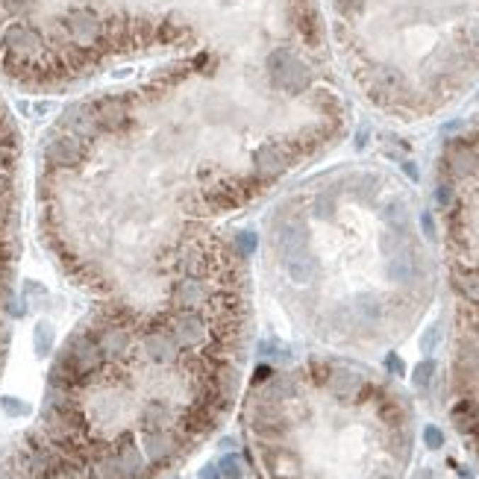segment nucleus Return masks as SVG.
<instances>
[{
  "label": "nucleus",
  "instance_id": "nucleus-1",
  "mask_svg": "<svg viewBox=\"0 0 479 479\" xmlns=\"http://www.w3.org/2000/svg\"><path fill=\"white\" fill-rule=\"evenodd\" d=\"M262 235L288 306L335 347L388 344L432 303V230L394 168L350 162L306 176L271 203Z\"/></svg>",
  "mask_w": 479,
  "mask_h": 479
},
{
  "label": "nucleus",
  "instance_id": "nucleus-2",
  "mask_svg": "<svg viewBox=\"0 0 479 479\" xmlns=\"http://www.w3.org/2000/svg\"><path fill=\"white\" fill-rule=\"evenodd\" d=\"M247 429L268 479H403L415 412L371 368L309 356L250 379Z\"/></svg>",
  "mask_w": 479,
  "mask_h": 479
},
{
  "label": "nucleus",
  "instance_id": "nucleus-3",
  "mask_svg": "<svg viewBox=\"0 0 479 479\" xmlns=\"http://www.w3.org/2000/svg\"><path fill=\"white\" fill-rule=\"evenodd\" d=\"M338 77L376 118L429 124L479 89V0H321Z\"/></svg>",
  "mask_w": 479,
  "mask_h": 479
},
{
  "label": "nucleus",
  "instance_id": "nucleus-4",
  "mask_svg": "<svg viewBox=\"0 0 479 479\" xmlns=\"http://www.w3.org/2000/svg\"><path fill=\"white\" fill-rule=\"evenodd\" d=\"M435 215L453 303L447 403L456 432L479 458V112L435 162Z\"/></svg>",
  "mask_w": 479,
  "mask_h": 479
},
{
  "label": "nucleus",
  "instance_id": "nucleus-5",
  "mask_svg": "<svg viewBox=\"0 0 479 479\" xmlns=\"http://www.w3.org/2000/svg\"><path fill=\"white\" fill-rule=\"evenodd\" d=\"M15 171H18V127L0 103V259L12 262L15 244Z\"/></svg>",
  "mask_w": 479,
  "mask_h": 479
},
{
  "label": "nucleus",
  "instance_id": "nucleus-6",
  "mask_svg": "<svg viewBox=\"0 0 479 479\" xmlns=\"http://www.w3.org/2000/svg\"><path fill=\"white\" fill-rule=\"evenodd\" d=\"M218 470H221V479H247L244 473V462L235 453H227L221 462H218Z\"/></svg>",
  "mask_w": 479,
  "mask_h": 479
},
{
  "label": "nucleus",
  "instance_id": "nucleus-7",
  "mask_svg": "<svg viewBox=\"0 0 479 479\" xmlns=\"http://www.w3.org/2000/svg\"><path fill=\"white\" fill-rule=\"evenodd\" d=\"M33 342H35V353L38 356H47L53 350V327L47 321H38L35 332H33Z\"/></svg>",
  "mask_w": 479,
  "mask_h": 479
},
{
  "label": "nucleus",
  "instance_id": "nucleus-8",
  "mask_svg": "<svg viewBox=\"0 0 479 479\" xmlns=\"http://www.w3.org/2000/svg\"><path fill=\"white\" fill-rule=\"evenodd\" d=\"M4 412L12 415V417H21L30 412V406L24 400H18V397H4Z\"/></svg>",
  "mask_w": 479,
  "mask_h": 479
},
{
  "label": "nucleus",
  "instance_id": "nucleus-9",
  "mask_svg": "<svg viewBox=\"0 0 479 479\" xmlns=\"http://www.w3.org/2000/svg\"><path fill=\"white\" fill-rule=\"evenodd\" d=\"M201 479H221V470H218V465H203Z\"/></svg>",
  "mask_w": 479,
  "mask_h": 479
},
{
  "label": "nucleus",
  "instance_id": "nucleus-10",
  "mask_svg": "<svg viewBox=\"0 0 479 479\" xmlns=\"http://www.w3.org/2000/svg\"><path fill=\"white\" fill-rule=\"evenodd\" d=\"M427 444H429V447H438V444H441V432L429 427V429H427Z\"/></svg>",
  "mask_w": 479,
  "mask_h": 479
}]
</instances>
